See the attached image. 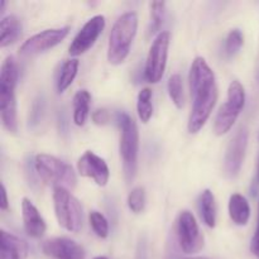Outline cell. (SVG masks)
Here are the masks:
<instances>
[{"label":"cell","mask_w":259,"mask_h":259,"mask_svg":"<svg viewBox=\"0 0 259 259\" xmlns=\"http://www.w3.org/2000/svg\"><path fill=\"white\" fill-rule=\"evenodd\" d=\"M28 244L17 235L5 230L0 232V259H25Z\"/></svg>","instance_id":"cell-16"},{"label":"cell","mask_w":259,"mask_h":259,"mask_svg":"<svg viewBox=\"0 0 259 259\" xmlns=\"http://www.w3.org/2000/svg\"><path fill=\"white\" fill-rule=\"evenodd\" d=\"M77 171L81 176L91 179L98 186H106L110 177V171L101 157L91 151H86L77 161Z\"/></svg>","instance_id":"cell-13"},{"label":"cell","mask_w":259,"mask_h":259,"mask_svg":"<svg viewBox=\"0 0 259 259\" xmlns=\"http://www.w3.org/2000/svg\"><path fill=\"white\" fill-rule=\"evenodd\" d=\"M32 113H30V118H32L33 123H38L40 118V114H42L43 110V101L42 99H38L35 100V103L33 104V109H32Z\"/></svg>","instance_id":"cell-29"},{"label":"cell","mask_w":259,"mask_h":259,"mask_svg":"<svg viewBox=\"0 0 259 259\" xmlns=\"http://www.w3.org/2000/svg\"><path fill=\"white\" fill-rule=\"evenodd\" d=\"M254 189H259V159L257 164V172H255V179H254Z\"/></svg>","instance_id":"cell-32"},{"label":"cell","mask_w":259,"mask_h":259,"mask_svg":"<svg viewBox=\"0 0 259 259\" xmlns=\"http://www.w3.org/2000/svg\"><path fill=\"white\" fill-rule=\"evenodd\" d=\"M5 4H7V3L4 2V0H2V2H0V13H4V8H5Z\"/></svg>","instance_id":"cell-33"},{"label":"cell","mask_w":259,"mask_h":259,"mask_svg":"<svg viewBox=\"0 0 259 259\" xmlns=\"http://www.w3.org/2000/svg\"><path fill=\"white\" fill-rule=\"evenodd\" d=\"M169 42H171V33L168 30H162L154 38L149 48L146 67H144V77L148 82L157 83L163 77L167 66V57H168Z\"/></svg>","instance_id":"cell-8"},{"label":"cell","mask_w":259,"mask_h":259,"mask_svg":"<svg viewBox=\"0 0 259 259\" xmlns=\"http://www.w3.org/2000/svg\"><path fill=\"white\" fill-rule=\"evenodd\" d=\"M258 82H259V71H258Z\"/></svg>","instance_id":"cell-36"},{"label":"cell","mask_w":259,"mask_h":259,"mask_svg":"<svg viewBox=\"0 0 259 259\" xmlns=\"http://www.w3.org/2000/svg\"><path fill=\"white\" fill-rule=\"evenodd\" d=\"M176 234L180 248L186 254H196L204 247V235L192 212L184 210L176 222Z\"/></svg>","instance_id":"cell-9"},{"label":"cell","mask_w":259,"mask_h":259,"mask_svg":"<svg viewBox=\"0 0 259 259\" xmlns=\"http://www.w3.org/2000/svg\"><path fill=\"white\" fill-rule=\"evenodd\" d=\"M9 207V201H8V196H7V190H5L4 184H2V202H0V209L3 211L8 210Z\"/></svg>","instance_id":"cell-31"},{"label":"cell","mask_w":259,"mask_h":259,"mask_svg":"<svg viewBox=\"0 0 259 259\" xmlns=\"http://www.w3.org/2000/svg\"><path fill=\"white\" fill-rule=\"evenodd\" d=\"M104 28H105V17L104 15L99 14L90 18L83 24V27L78 30V33L73 38L72 43L68 47L70 56L77 57V56H81L85 52H88L95 45L98 38L103 33Z\"/></svg>","instance_id":"cell-11"},{"label":"cell","mask_w":259,"mask_h":259,"mask_svg":"<svg viewBox=\"0 0 259 259\" xmlns=\"http://www.w3.org/2000/svg\"><path fill=\"white\" fill-rule=\"evenodd\" d=\"M199 209L205 224L209 228H215L217 225V202L214 194L210 190H204L200 195Z\"/></svg>","instance_id":"cell-21"},{"label":"cell","mask_w":259,"mask_h":259,"mask_svg":"<svg viewBox=\"0 0 259 259\" xmlns=\"http://www.w3.org/2000/svg\"><path fill=\"white\" fill-rule=\"evenodd\" d=\"M53 206L58 224L63 229L71 233H78L82 229V206L70 190L63 187L53 189Z\"/></svg>","instance_id":"cell-6"},{"label":"cell","mask_w":259,"mask_h":259,"mask_svg":"<svg viewBox=\"0 0 259 259\" xmlns=\"http://www.w3.org/2000/svg\"><path fill=\"white\" fill-rule=\"evenodd\" d=\"M120 128V156L126 182H132L136 177L139 151V132L137 123L131 115L121 111L116 115Z\"/></svg>","instance_id":"cell-4"},{"label":"cell","mask_w":259,"mask_h":259,"mask_svg":"<svg viewBox=\"0 0 259 259\" xmlns=\"http://www.w3.org/2000/svg\"><path fill=\"white\" fill-rule=\"evenodd\" d=\"M19 70L12 56L7 57L0 71V115L3 126L10 133H15L18 129L17 120V89Z\"/></svg>","instance_id":"cell-2"},{"label":"cell","mask_w":259,"mask_h":259,"mask_svg":"<svg viewBox=\"0 0 259 259\" xmlns=\"http://www.w3.org/2000/svg\"><path fill=\"white\" fill-rule=\"evenodd\" d=\"M137 111L142 123H148L153 115V104H152V90L142 89L137 99Z\"/></svg>","instance_id":"cell-22"},{"label":"cell","mask_w":259,"mask_h":259,"mask_svg":"<svg viewBox=\"0 0 259 259\" xmlns=\"http://www.w3.org/2000/svg\"><path fill=\"white\" fill-rule=\"evenodd\" d=\"M189 82L192 108L187 129L190 133L195 134L204 128L218 101L215 73L204 57H196L192 61L189 73Z\"/></svg>","instance_id":"cell-1"},{"label":"cell","mask_w":259,"mask_h":259,"mask_svg":"<svg viewBox=\"0 0 259 259\" xmlns=\"http://www.w3.org/2000/svg\"><path fill=\"white\" fill-rule=\"evenodd\" d=\"M250 250L255 257L259 258V223L257 225V230H255L254 237L252 238V243H250Z\"/></svg>","instance_id":"cell-30"},{"label":"cell","mask_w":259,"mask_h":259,"mask_svg":"<svg viewBox=\"0 0 259 259\" xmlns=\"http://www.w3.org/2000/svg\"><path fill=\"white\" fill-rule=\"evenodd\" d=\"M151 8V27H149V34H156L162 27L166 12V3L164 2H152L149 4ZM159 33V32H158Z\"/></svg>","instance_id":"cell-25"},{"label":"cell","mask_w":259,"mask_h":259,"mask_svg":"<svg viewBox=\"0 0 259 259\" xmlns=\"http://www.w3.org/2000/svg\"><path fill=\"white\" fill-rule=\"evenodd\" d=\"M138 29V15L124 13L111 28L108 45V61L111 65H121L131 52L132 43Z\"/></svg>","instance_id":"cell-3"},{"label":"cell","mask_w":259,"mask_h":259,"mask_svg":"<svg viewBox=\"0 0 259 259\" xmlns=\"http://www.w3.org/2000/svg\"><path fill=\"white\" fill-rule=\"evenodd\" d=\"M22 34V23L15 15H7L0 22V47L13 45Z\"/></svg>","instance_id":"cell-18"},{"label":"cell","mask_w":259,"mask_h":259,"mask_svg":"<svg viewBox=\"0 0 259 259\" xmlns=\"http://www.w3.org/2000/svg\"><path fill=\"white\" fill-rule=\"evenodd\" d=\"M229 217L235 225L244 227L250 218V206L248 200L240 194H233L229 199Z\"/></svg>","instance_id":"cell-17"},{"label":"cell","mask_w":259,"mask_h":259,"mask_svg":"<svg viewBox=\"0 0 259 259\" xmlns=\"http://www.w3.org/2000/svg\"><path fill=\"white\" fill-rule=\"evenodd\" d=\"M22 218L25 233L29 237L38 239L45 235L46 229H47L45 219L28 197H23L22 200Z\"/></svg>","instance_id":"cell-15"},{"label":"cell","mask_w":259,"mask_h":259,"mask_svg":"<svg viewBox=\"0 0 259 259\" xmlns=\"http://www.w3.org/2000/svg\"><path fill=\"white\" fill-rule=\"evenodd\" d=\"M91 118H93L94 123L98 124V125H105L110 120V114L105 109H98V110L94 111Z\"/></svg>","instance_id":"cell-28"},{"label":"cell","mask_w":259,"mask_h":259,"mask_svg":"<svg viewBox=\"0 0 259 259\" xmlns=\"http://www.w3.org/2000/svg\"><path fill=\"white\" fill-rule=\"evenodd\" d=\"M258 223H259V204H258Z\"/></svg>","instance_id":"cell-35"},{"label":"cell","mask_w":259,"mask_h":259,"mask_svg":"<svg viewBox=\"0 0 259 259\" xmlns=\"http://www.w3.org/2000/svg\"><path fill=\"white\" fill-rule=\"evenodd\" d=\"M248 137L249 133L247 128H240L228 146L224 158V172L229 179H235L242 169L248 147Z\"/></svg>","instance_id":"cell-12"},{"label":"cell","mask_w":259,"mask_h":259,"mask_svg":"<svg viewBox=\"0 0 259 259\" xmlns=\"http://www.w3.org/2000/svg\"><path fill=\"white\" fill-rule=\"evenodd\" d=\"M34 168L43 182L51 185L53 189L63 187L73 190L76 186V175L73 168L66 162L51 154H38L34 158Z\"/></svg>","instance_id":"cell-5"},{"label":"cell","mask_w":259,"mask_h":259,"mask_svg":"<svg viewBox=\"0 0 259 259\" xmlns=\"http://www.w3.org/2000/svg\"><path fill=\"white\" fill-rule=\"evenodd\" d=\"M91 95L88 90H80L73 96V123L77 126L85 125L90 114Z\"/></svg>","instance_id":"cell-19"},{"label":"cell","mask_w":259,"mask_h":259,"mask_svg":"<svg viewBox=\"0 0 259 259\" xmlns=\"http://www.w3.org/2000/svg\"><path fill=\"white\" fill-rule=\"evenodd\" d=\"M70 33L68 27L61 28H51V29L42 30L37 34L28 38L19 48V55L24 57L30 56H37L43 52H47L48 50H52L57 45H60L63 39Z\"/></svg>","instance_id":"cell-10"},{"label":"cell","mask_w":259,"mask_h":259,"mask_svg":"<svg viewBox=\"0 0 259 259\" xmlns=\"http://www.w3.org/2000/svg\"><path fill=\"white\" fill-rule=\"evenodd\" d=\"M89 222L94 233L101 239H105L109 235V223L106 218L99 211H91L89 215Z\"/></svg>","instance_id":"cell-27"},{"label":"cell","mask_w":259,"mask_h":259,"mask_svg":"<svg viewBox=\"0 0 259 259\" xmlns=\"http://www.w3.org/2000/svg\"><path fill=\"white\" fill-rule=\"evenodd\" d=\"M94 259H108L106 257H96V258H94Z\"/></svg>","instance_id":"cell-34"},{"label":"cell","mask_w":259,"mask_h":259,"mask_svg":"<svg viewBox=\"0 0 259 259\" xmlns=\"http://www.w3.org/2000/svg\"><path fill=\"white\" fill-rule=\"evenodd\" d=\"M42 250L53 259H85V250L70 238L58 237L43 243Z\"/></svg>","instance_id":"cell-14"},{"label":"cell","mask_w":259,"mask_h":259,"mask_svg":"<svg viewBox=\"0 0 259 259\" xmlns=\"http://www.w3.org/2000/svg\"><path fill=\"white\" fill-rule=\"evenodd\" d=\"M78 66H80V62H78L77 58H70V60H66L63 62V65L61 66L60 73H58L57 81H56V88H57L58 94L65 93L70 88L71 83L77 76Z\"/></svg>","instance_id":"cell-20"},{"label":"cell","mask_w":259,"mask_h":259,"mask_svg":"<svg viewBox=\"0 0 259 259\" xmlns=\"http://www.w3.org/2000/svg\"><path fill=\"white\" fill-rule=\"evenodd\" d=\"M245 105V90L238 80L230 82L227 101L220 106L214 121V133L224 136L233 128Z\"/></svg>","instance_id":"cell-7"},{"label":"cell","mask_w":259,"mask_h":259,"mask_svg":"<svg viewBox=\"0 0 259 259\" xmlns=\"http://www.w3.org/2000/svg\"><path fill=\"white\" fill-rule=\"evenodd\" d=\"M168 95L171 98L172 103L175 104L177 109H182L185 105V96H184V85H182V77L179 73H175L169 77L168 85Z\"/></svg>","instance_id":"cell-23"},{"label":"cell","mask_w":259,"mask_h":259,"mask_svg":"<svg viewBox=\"0 0 259 259\" xmlns=\"http://www.w3.org/2000/svg\"><path fill=\"white\" fill-rule=\"evenodd\" d=\"M128 207L134 214H139L146 206V190L142 186H137L129 192L128 195Z\"/></svg>","instance_id":"cell-26"},{"label":"cell","mask_w":259,"mask_h":259,"mask_svg":"<svg viewBox=\"0 0 259 259\" xmlns=\"http://www.w3.org/2000/svg\"><path fill=\"white\" fill-rule=\"evenodd\" d=\"M244 45V35L240 29L230 30L227 35L224 45V53L228 58H232L240 51L242 46Z\"/></svg>","instance_id":"cell-24"}]
</instances>
